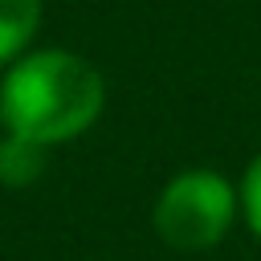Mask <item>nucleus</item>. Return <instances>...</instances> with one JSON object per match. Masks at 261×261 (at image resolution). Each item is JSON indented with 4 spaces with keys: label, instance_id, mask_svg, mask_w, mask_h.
I'll return each mask as SVG.
<instances>
[{
    "label": "nucleus",
    "instance_id": "f03ea898",
    "mask_svg": "<svg viewBox=\"0 0 261 261\" xmlns=\"http://www.w3.org/2000/svg\"><path fill=\"white\" fill-rule=\"evenodd\" d=\"M241 212L237 184L216 167H188L171 175L151 208V228L179 253H204L220 245Z\"/></svg>",
    "mask_w": 261,
    "mask_h": 261
},
{
    "label": "nucleus",
    "instance_id": "f257e3e1",
    "mask_svg": "<svg viewBox=\"0 0 261 261\" xmlns=\"http://www.w3.org/2000/svg\"><path fill=\"white\" fill-rule=\"evenodd\" d=\"M106 106L98 65L73 49H24L0 82V122L12 135L57 147L86 135Z\"/></svg>",
    "mask_w": 261,
    "mask_h": 261
},
{
    "label": "nucleus",
    "instance_id": "20e7f679",
    "mask_svg": "<svg viewBox=\"0 0 261 261\" xmlns=\"http://www.w3.org/2000/svg\"><path fill=\"white\" fill-rule=\"evenodd\" d=\"M41 4L45 0H0V65L16 61L41 24Z\"/></svg>",
    "mask_w": 261,
    "mask_h": 261
},
{
    "label": "nucleus",
    "instance_id": "39448f33",
    "mask_svg": "<svg viewBox=\"0 0 261 261\" xmlns=\"http://www.w3.org/2000/svg\"><path fill=\"white\" fill-rule=\"evenodd\" d=\"M237 196H241V216H245L249 232L261 241V155L249 159V167L237 184Z\"/></svg>",
    "mask_w": 261,
    "mask_h": 261
},
{
    "label": "nucleus",
    "instance_id": "7ed1b4c3",
    "mask_svg": "<svg viewBox=\"0 0 261 261\" xmlns=\"http://www.w3.org/2000/svg\"><path fill=\"white\" fill-rule=\"evenodd\" d=\"M49 151L53 147L4 130V139H0V184L4 188H29V184H37L45 175V167H49Z\"/></svg>",
    "mask_w": 261,
    "mask_h": 261
}]
</instances>
